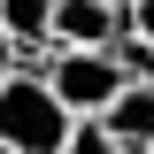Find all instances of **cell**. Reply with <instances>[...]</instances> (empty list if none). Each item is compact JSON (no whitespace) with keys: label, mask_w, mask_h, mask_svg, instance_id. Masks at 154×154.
Returning a JSON list of instances; mask_svg holds the SVG:
<instances>
[{"label":"cell","mask_w":154,"mask_h":154,"mask_svg":"<svg viewBox=\"0 0 154 154\" xmlns=\"http://www.w3.org/2000/svg\"><path fill=\"white\" fill-rule=\"evenodd\" d=\"M77 116L46 85V69H8L0 77V154H69Z\"/></svg>","instance_id":"6da1fadb"},{"label":"cell","mask_w":154,"mask_h":154,"mask_svg":"<svg viewBox=\"0 0 154 154\" xmlns=\"http://www.w3.org/2000/svg\"><path fill=\"white\" fill-rule=\"evenodd\" d=\"M38 69H46V85L62 93V108H69V116H108L116 93L131 85V77H123V62H116L108 46H54Z\"/></svg>","instance_id":"7a4b0ae2"},{"label":"cell","mask_w":154,"mask_h":154,"mask_svg":"<svg viewBox=\"0 0 154 154\" xmlns=\"http://www.w3.org/2000/svg\"><path fill=\"white\" fill-rule=\"evenodd\" d=\"M123 8L108 0H54V46H116Z\"/></svg>","instance_id":"3957f363"},{"label":"cell","mask_w":154,"mask_h":154,"mask_svg":"<svg viewBox=\"0 0 154 154\" xmlns=\"http://www.w3.org/2000/svg\"><path fill=\"white\" fill-rule=\"evenodd\" d=\"M0 23L16 38L23 69H38V62L54 54V0H0Z\"/></svg>","instance_id":"277c9868"},{"label":"cell","mask_w":154,"mask_h":154,"mask_svg":"<svg viewBox=\"0 0 154 154\" xmlns=\"http://www.w3.org/2000/svg\"><path fill=\"white\" fill-rule=\"evenodd\" d=\"M100 123H108L131 154H154V85H123V93H116V108L100 116Z\"/></svg>","instance_id":"5b68a950"},{"label":"cell","mask_w":154,"mask_h":154,"mask_svg":"<svg viewBox=\"0 0 154 154\" xmlns=\"http://www.w3.org/2000/svg\"><path fill=\"white\" fill-rule=\"evenodd\" d=\"M69 154H131L123 139L100 123V116H77V131H69Z\"/></svg>","instance_id":"8992f818"},{"label":"cell","mask_w":154,"mask_h":154,"mask_svg":"<svg viewBox=\"0 0 154 154\" xmlns=\"http://www.w3.org/2000/svg\"><path fill=\"white\" fill-rule=\"evenodd\" d=\"M123 23H131L139 38H154V0H139V8H131V16H123Z\"/></svg>","instance_id":"52a82bcc"},{"label":"cell","mask_w":154,"mask_h":154,"mask_svg":"<svg viewBox=\"0 0 154 154\" xmlns=\"http://www.w3.org/2000/svg\"><path fill=\"white\" fill-rule=\"evenodd\" d=\"M8 69H23V54H16V38H8V23H0V77Z\"/></svg>","instance_id":"ba28073f"},{"label":"cell","mask_w":154,"mask_h":154,"mask_svg":"<svg viewBox=\"0 0 154 154\" xmlns=\"http://www.w3.org/2000/svg\"><path fill=\"white\" fill-rule=\"evenodd\" d=\"M108 8H123V16H131V8H139V0H108Z\"/></svg>","instance_id":"9c48e42d"}]
</instances>
